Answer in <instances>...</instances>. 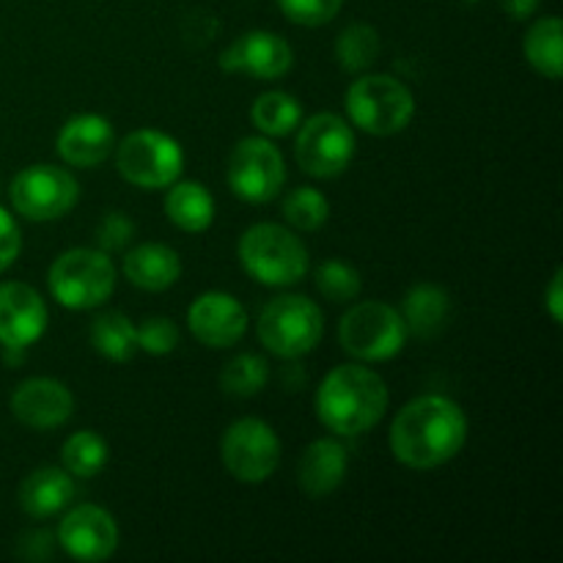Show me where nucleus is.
Listing matches in <instances>:
<instances>
[{
    "label": "nucleus",
    "mask_w": 563,
    "mask_h": 563,
    "mask_svg": "<svg viewBox=\"0 0 563 563\" xmlns=\"http://www.w3.org/2000/svg\"><path fill=\"white\" fill-rule=\"evenodd\" d=\"M467 418L454 399L440 394L407 401L390 423V451L410 471H432L462 451Z\"/></svg>",
    "instance_id": "obj_1"
},
{
    "label": "nucleus",
    "mask_w": 563,
    "mask_h": 563,
    "mask_svg": "<svg viewBox=\"0 0 563 563\" xmlns=\"http://www.w3.org/2000/svg\"><path fill=\"white\" fill-rule=\"evenodd\" d=\"M388 385L366 366H339L317 388V418L339 438H357L383 421L388 410Z\"/></svg>",
    "instance_id": "obj_2"
},
{
    "label": "nucleus",
    "mask_w": 563,
    "mask_h": 563,
    "mask_svg": "<svg viewBox=\"0 0 563 563\" xmlns=\"http://www.w3.org/2000/svg\"><path fill=\"white\" fill-rule=\"evenodd\" d=\"M240 262L264 286H295L308 273V251L295 231L278 223H256L240 236Z\"/></svg>",
    "instance_id": "obj_3"
},
{
    "label": "nucleus",
    "mask_w": 563,
    "mask_h": 563,
    "mask_svg": "<svg viewBox=\"0 0 563 563\" xmlns=\"http://www.w3.org/2000/svg\"><path fill=\"white\" fill-rule=\"evenodd\" d=\"M47 284L58 306L69 311H91L113 295L115 267L99 247H71L55 258Z\"/></svg>",
    "instance_id": "obj_4"
},
{
    "label": "nucleus",
    "mask_w": 563,
    "mask_h": 563,
    "mask_svg": "<svg viewBox=\"0 0 563 563\" xmlns=\"http://www.w3.org/2000/svg\"><path fill=\"white\" fill-rule=\"evenodd\" d=\"M346 115L368 135H396L416 115V97L390 75H363L346 91Z\"/></svg>",
    "instance_id": "obj_5"
},
{
    "label": "nucleus",
    "mask_w": 563,
    "mask_h": 563,
    "mask_svg": "<svg viewBox=\"0 0 563 563\" xmlns=\"http://www.w3.org/2000/svg\"><path fill=\"white\" fill-rule=\"evenodd\" d=\"M324 333V317L313 300L302 295H280L258 313V341L273 355L295 361L317 350Z\"/></svg>",
    "instance_id": "obj_6"
},
{
    "label": "nucleus",
    "mask_w": 563,
    "mask_h": 563,
    "mask_svg": "<svg viewBox=\"0 0 563 563\" xmlns=\"http://www.w3.org/2000/svg\"><path fill=\"white\" fill-rule=\"evenodd\" d=\"M339 341L355 361L383 363L405 350L407 324L388 302L366 300L341 317Z\"/></svg>",
    "instance_id": "obj_7"
},
{
    "label": "nucleus",
    "mask_w": 563,
    "mask_h": 563,
    "mask_svg": "<svg viewBox=\"0 0 563 563\" xmlns=\"http://www.w3.org/2000/svg\"><path fill=\"white\" fill-rule=\"evenodd\" d=\"M115 168L121 179L141 190H163L179 179L185 168V152L168 132L135 130L119 143Z\"/></svg>",
    "instance_id": "obj_8"
},
{
    "label": "nucleus",
    "mask_w": 563,
    "mask_h": 563,
    "mask_svg": "<svg viewBox=\"0 0 563 563\" xmlns=\"http://www.w3.org/2000/svg\"><path fill=\"white\" fill-rule=\"evenodd\" d=\"M9 198L14 212H20L22 218L49 223L75 209L80 185L69 170L58 165H27L11 181Z\"/></svg>",
    "instance_id": "obj_9"
},
{
    "label": "nucleus",
    "mask_w": 563,
    "mask_h": 563,
    "mask_svg": "<svg viewBox=\"0 0 563 563\" xmlns=\"http://www.w3.org/2000/svg\"><path fill=\"white\" fill-rule=\"evenodd\" d=\"M295 157L308 176L335 179L355 157V132L335 113L311 115L297 132Z\"/></svg>",
    "instance_id": "obj_10"
},
{
    "label": "nucleus",
    "mask_w": 563,
    "mask_h": 563,
    "mask_svg": "<svg viewBox=\"0 0 563 563\" xmlns=\"http://www.w3.org/2000/svg\"><path fill=\"white\" fill-rule=\"evenodd\" d=\"M220 456L236 482L262 484L278 471L280 440L262 418H240L225 429Z\"/></svg>",
    "instance_id": "obj_11"
},
{
    "label": "nucleus",
    "mask_w": 563,
    "mask_h": 563,
    "mask_svg": "<svg viewBox=\"0 0 563 563\" xmlns=\"http://www.w3.org/2000/svg\"><path fill=\"white\" fill-rule=\"evenodd\" d=\"M286 185V163L280 148L267 137H245L229 159V187L247 203H269Z\"/></svg>",
    "instance_id": "obj_12"
},
{
    "label": "nucleus",
    "mask_w": 563,
    "mask_h": 563,
    "mask_svg": "<svg viewBox=\"0 0 563 563\" xmlns=\"http://www.w3.org/2000/svg\"><path fill=\"white\" fill-rule=\"evenodd\" d=\"M55 539L75 561H108L119 548V526L108 509L82 504L60 520Z\"/></svg>",
    "instance_id": "obj_13"
},
{
    "label": "nucleus",
    "mask_w": 563,
    "mask_h": 563,
    "mask_svg": "<svg viewBox=\"0 0 563 563\" xmlns=\"http://www.w3.org/2000/svg\"><path fill=\"white\" fill-rule=\"evenodd\" d=\"M190 333L209 350H229L247 333V311L225 291H203L187 311Z\"/></svg>",
    "instance_id": "obj_14"
},
{
    "label": "nucleus",
    "mask_w": 563,
    "mask_h": 563,
    "mask_svg": "<svg viewBox=\"0 0 563 563\" xmlns=\"http://www.w3.org/2000/svg\"><path fill=\"white\" fill-rule=\"evenodd\" d=\"M295 64L291 44L273 31H247L225 47L220 66L225 71L258 77V80H278Z\"/></svg>",
    "instance_id": "obj_15"
},
{
    "label": "nucleus",
    "mask_w": 563,
    "mask_h": 563,
    "mask_svg": "<svg viewBox=\"0 0 563 563\" xmlns=\"http://www.w3.org/2000/svg\"><path fill=\"white\" fill-rule=\"evenodd\" d=\"M47 306L33 286L0 284V344L27 350L47 330Z\"/></svg>",
    "instance_id": "obj_16"
},
{
    "label": "nucleus",
    "mask_w": 563,
    "mask_h": 563,
    "mask_svg": "<svg viewBox=\"0 0 563 563\" xmlns=\"http://www.w3.org/2000/svg\"><path fill=\"white\" fill-rule=\"evenodd\" d=\"M9 407L20 423L47 432V429H58L69 421L75 412V396L58 379L31 377L16 385Z\"/></svg>",
    "instance_id": "obj_17"
},
{
    "label": "nucleus",
    "mask_w": 563,
    "mask_h": 563,
    "mask_svg": "<svg viewBox=\"0 0 563 563\" xmlns=\"http://www.w3.org/2000/svg\"><path fill=\"white\" fill-rule=\"evenodd\" d=\"M115 146V132L104 115L97 113H80L71 115L58 132V148L60 159L71 168H97L99 163H104L110 152Z\"/></svg>",
    "instance_id": "obj_18"
},
{
    "label": "nucleus",
    "mask_w": 563,
    "mask_h": 563,
    "mask_svg": "<svg viewBox=\"0 0 563 563\" xmlns=\"http://www.w3.org/2000/svg\"><path fill=\"white\" fill-rule=\"evenodd\" d=\"M346 467H350V456H346V449L339 440H313L306 449V454L300 456L297 484H300V489L308 498H328V495H333L344 484Z\"/></svg>",
    "instance_id": "obj_19"
},
{
    "label": "nucleus",
    "mask_w": 563,
    "mask_h": 563,
    "mask_svg": "<svg viewBox=\"0 0 563 563\" xmlns=\"http://www.w3.org/2000/svg\"><path fill=\"white\" fill-rule=\"evenodd\" d=\"M124 275L143 291H165L181 278V258L174 247L146 242L124 256Z\"/></svg>",
    "instance_id": "obj_20"
},
{
    "label": "nucleus",
    "mask_w": 563,
    "mask_h": 563,
    "mask_svg": "<svg viewBox=\"0 0 563 563\" xmlns=\"http://www.w3.org/2000/svg\"><path fill=\"white\" fill-rule=\"evenodd\" d=\"M75 498V478L60 467H38L22 482L20 506L33 520H47L64 511Z\"/></svg>",
    "instance_id": "obj_21"
},
{
    "label": "nucleus",
    "mask_w": 563,
    "mask_h": 563,
    "mask_svg": "<svg viewBox=\"0 0 563 563\" xmlns=\"http://www.w3.org/2000/svg\"><path fill=\"white\" fill-rule=\"evenodd\" d=\"M401 319L407 324V333L416 339H434L445 328L451 313L449 291L434 284L412 286L401 302Z\"/></svg>",
    "instance_id": "obj_22"
},
{
    "label": "nucleus",
    "mask_w": 563,
    "mask_h": 563,
    "mask_svg": "<svg viewBox=\"0 0 563 563\" xmlns=\"http://www.w3.org/2000/svg\"><path fill=\"white\" fill-rule=\"evenodd\" d=\"M165 214L176 229L201 234L214 220V198L201 181H174L165 196Z\"/></svg>",
    "instance_id": "obj_23"
},
{
    "label": "nucleus",
    "mask_w": 563,
    "mask_h": 563,
    "mask_svg": "<svg viewBox=\"0 0 563 563\" xmlns=\"http://www.w3.org/2000/svg\"><path fill=\"white\" fill-rule=\"evenodd\" d=\"M526 58L548 80L563 71V25L559 16H542L526 33Z\"/></svg>",
    "instance_id": "obj_24"
},
{
    "label": "nucleus",
    "mask_w": 563,
    "mask_h": 563,
    "mask_svg": "<svg viewBox=\"0 0 563 563\" xmlns=\"http://www.w3.org/2000/svg\"><path fill=\"white\" fill-rule=\"evenodd\" d=\"M91 344L102 357L113 363H126L137 352L135 324L119 311L99 313L91 324Z\"/></svg>",
    "instance_id": "obj_25"
},
{
    "label": "nucleus",
    "mask_w": 563,
    "mask_h": 563,
    "mask_svg": "<svg viewBox=\"0 0 563 563\" xmlns=\"http://www.w3.org/2000/svg\"><path fill=\"white\" fill-rule=\"evenodd\" d=\"M251 121L258 132H264V135L284 137L300 126L302 108L291 93L267 91L253 102Z\"/></svg>",
    "instance_id": "obj_26"
},
{
    "label": "nucleus",
    "mask_w": 563,
    "mask_h": 563,
    "mask_svg": "<svg viewBox=\"0 0 563 563\" xmlns=\"http://www.w3.org/2000/svg\"><path fill=\"white\" fill-rule=\"evenodd\" d=\"M379 49H383V42H379L377 27L366 25V22H355V25L344 27L335 38V58H339V66L344 71H366L368 66L377 64Z\"/></svg>",
    "instance_id": "obj_27"
},
{
    "label": "nucleus",
    "mask_w": 563,
    "mask_h": 563,
    "mask_svg": "<svg viewBox=\"0 0 563 563\" xmlns=\"http://www.w3.org/2000/svg\"><path fill=\"white\" fill-rule=\"evenodd\" d=\"M64 471L75 478H93L108 465V443L91 429L75 432L60 451Z\"/></svg>",
    "instance_id": "obj_28"
},
{
    "label": "nucleus",
    "mask_w": 563,
    "mask_h": 563,
    "mask_svg": "<svg viewBox=\"0 0 563 563\" xmlns=\"http://www.w3.org/2000/svg\"><path fill=\"white\" fill-rule=\"evenodd\" d=\"M269 383V363L262 355H251V352H242V355L231 357L223 366L220 374V385L229 396L236 399H251V396L262 394Z\"/></svg>",
    "instance_id": "obj_29"
},
{
    "label": "nucleus",
    "mask_w": 563,
    "mask_h": 563,
    "mask_svg": "<svg viewBox=\"0 0 563 563\" xmlns=\"http://www.w3.org/2000/svg\"><path fill=\"white\" fill-rule=\"evenodd\" d=\"M284 218L295 231H311L322 229L330 218V203L317 187H297L284 198Z\"/></svg>",
    "instance_id": "obj_30"
},
{
    "label": "nucleus",
    "mask_w": 563,
    "mask_h": 563,
    "mask_svg": "<svg viewBox=\"0 0 563 563\" xmlns=\"http://www.w3.org/2000/svg\"><path fill=\"white\" fill-rule=\"evenodd\" d=\"M313 284L322 291V297H328L330 302H352L363 289V278L352 264L339 262V258H330L317 267L313 275Z\"/></svg>",
    "instance_id": "obj_31"
},
{
    "label": "nucleus",
    "mask_w": 563,
    "mask_h": 563,
    "mask_svg": "<svg viewBox=\"0 0 563 563\" xmlns=\"http://www.w3.org/2000/svg\"><path fill=\"white\" fill-rule=\"evenodd\" d=\"M278 5L286 20H291L295 25L319 27L335 20L344 0H278Z\"/></svg>",
    "instance_id": "obj_32"
},
{
    "label": "nucleus",
    "mask_w": 563,
    "mask_h": 563,
    "mask_svg": "<svg viewBox=\"0 0 563 563\" xmlns=\"http://www.w3.org/2000/svg\"><path fill=\"white\" fill-rule=\"evenodd\" d=\"M137 350L148 352V355H170L179 346V328L165 317H152L135 328Z\"/></svg>",
    "instance_id": "obj_33"
},
{
    "label": "nucleus",
    "mask_w": 563,
    "mask_h": 563,
    "mask_svg": "<svg viewBox=\"0 0 563 563\" xmlns=\"http://www.w3.org/2000/svg\"><path fill=\"white\" fill-rule=\"evenodd\" d=\"M132 236H135V223H132V218H126L124 212H115L113 209V212L104 214L102 223H99L97 245L99 251L104 253L124 251L132 242Z\"/></svg>",
    "instance_id": "obj_34"
},
{
    "label": "nucleus",
    "mask_w": 563,
    "mask_h": 563,
    "mask_svg": "<svg viewBox=\"0 0 563 563\" xmlns=\"http://www.w3.org/2000/svg\"><path fill=\"white\" fill-rule=\"evenodd\" d=\"M22 251V234L16 220L11 218L9 209L0 207V273L11 267L16 262Z\"/></svg>",
    "instance_id": "obj_35"
},
{
    "label": "nucleus",
    "mask_w": 563,
    "mask_h": 563,
    "mask_svg": "<svg viewBox=\"0 0 563 563\" xmlns=\"http://www.w3.org/2000/svg\"><path fill=\"white\" fill-rule=\"evenodd\" d=\"M544 306H548L550 319L555 324H561L563 319V269H555L553 280L548 286V295H544Z\"/></svg>",
    "instance_id": "obj_36"
},
{
    "label": "nucleus",
    "mask_w": 563,
    "mask_h": 563,
    "mask_svg": "<svg viewBox=\"0 0 563 563\" xmlns=\"http://www.w3.org/2000/svg\"><path fill=\"white\" fill-rule=\"evenodd\" d=\"M49 533L47 531H38V533H31V537H25V542H22V555L25 559H47L49 555V548H53V542H49Z\"/></svg>",
    "instance_id": "obj_37"
},
{
    "label": "nucleus",
    "mask_w": 563,
    "mask_h": 563,
    "mask_svg": "<svg viewBox=\"0 0 563 563\" xmlns=\"http://www.w3.org/2000/svg\"><path fill=\"white\" fill-rule=\"evenodd\" d=\"M500 5L511 20H528L531 14H537L539 0H500Z\"/></svg>",
    "instance_id": "obj_38"
}]
</instances>
